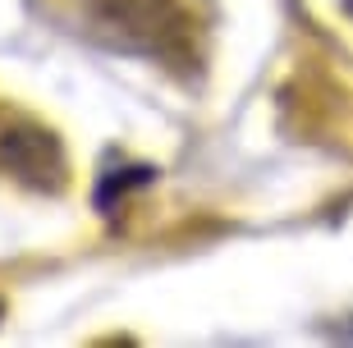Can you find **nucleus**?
<instances>
[{
	"label": "nucleus",
	"instance_id": "obj_1",
	"mask_svg": "<svg viewBox=\"0 0 353 348\" xmlns=\"http://www.w3.org/2000/svg\"><path fill=\"white\" fill-rule=\"evenodd\" d=\"M349 5H353V0H349Z\"/></svg>",
	"mask_w": 353,
	"mask_h": 348
}]
</instances>
